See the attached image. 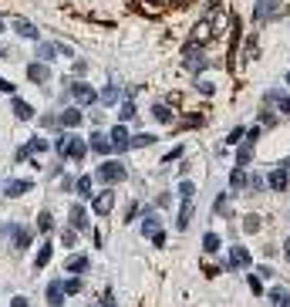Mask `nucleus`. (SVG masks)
<instances>
[{
	"label": "nucleus",
	"mask_w": 290,
	"mask_h": 307,
	"mask_svg": "<svg viewBox=\"0 0 290 307\" xmlns=\"http://www.w3.org/2000/svg\"><path fill=\"white\" fill-rule=\"evenodd\" d=\"M71 227L85 230L88 227V216H85V206H71Z\"/></svg>",
	"instance_id": "f3484780"
},
{
	"label": "nucleus",
	"mask_w": 290,
	"mask_h": 307,
	"mask_svg": "<svg viewBox=\"0 0 290 307\" xmlns=\"http://www.w3.org/2000/svg\"><path fill=\"white\" fill-rule=\"evenodd\" d=\"M74 189H78L81 196H91V179H88V176H81L78 182H74Z\"/></svg>",
	"instance_id": "a878e982"
},
{
	"label": "nucleus",
	"mask_w": 290,
	"mask_h": 307,
	"mask_svg": "<svg viewBox=\"0 0 290 307\" xmlns=\"http://www.w3.org/2000/svg\"><path fill=\"white\" fill-rule=\"evenodd\" d=\"M270 300H274L277 307H290V294L287 291H270Z\"/></svg>",
	"instance_id": "5701e85b"
},
{
	"label": "nucleus",
	"mask_w": 290,
	"mask_h": 307,
	"mask_svg": "<svg viewBox=\"0 0 290 307\" xmlns=\"http://www.w3.org/2000/svg\"><path fill=\"white\" fill-rule=\"evenodd\" d=\"M10 307H31V304H27V297H14V300H10Z\"/></svg>",
	"instance_id": "e433bc0d"
},
{
	"label": "nucleus",
	"mask_w": 290,
	"mask_h": 307,
	"mask_svg": "<svg viewBox=\"0 0 290 307\" xmlns=\"http://www.w3.org/2000/svg\"><path fill=\"white\" fill-rule=\"evenodd\" d=\"M206 34H210V24H199V27H196V40H206Z\"/></svg>",
	"instance_id": "72a5a7b5"
},
{
	"label": "nucleus",
	"mask_w": 290,
	"mask_h": 307,
	"mask_svg": "<svg viewBox=\"0 0 290 307\" xmlns=\"http://www.w3.org/2000/svg\"><path fill=\"white\" fill-rule=\"evenodd\" d=\"M37 54H40V61H48V57L57 54V44H48V40H44V44H37Z\"/></svg>",
	"instance_id": "4be33fe9"
},
{
	"label": "nucleus",
	"mask_w": 290,
	"mask_h": 307,
	"mask_svg": "<svg viewBox=\"0 0 290 307\" xmlns=\"http://www.w3.org/2000/svg\"><path fill=\"white\" fill-rule=\"evenodd\" d=\"M71 98L78 101V105H95L98 91L91 88V85H85V81H78V85H71Z\"/></svg>",
	"instance_id": "7ed1b4c3"
},
{
	"label": "nucleus",
	"mask_w": 290,
	"mask_h": 307,
	"mask_svg": "<svg viewBox=\"0 0 290 307\" xmlns=\"http://www.w3.org/2000/svg\"><path fill=\"white\" fill-rule=\"evenodd\" d=\"M0 27H4V17H0Z\"/></svg>",
	"instance_id": "a19ab883"
},
{
	"label": "nucleus",
	"mask_w": 290,
	"mask_h": 307,
	"mask_svg": "<svg viewBox=\"0 0 290 307\" xmlns=\"http://www.w3.org/2000/svg\"><path fill=\"white\" fill-rule=\"evenodd\" d=\"M10 233H14V247H31V230H24V227H10Z\"/></svg>",
	"instance_id": "ddd939ff"
},
{
	"label": "nucleus",
	"mask_w": 290,
	"mask_h": 307,
	"mask_svg": "<svg viewBox=\"0 0 290 307\" xmlns=\"http://www.w3.org/2000/svg\"><path fill=\"white\" fill-rule=\"evenodd\" d=\"M230 267H250V250L246 247H233L230 250Z\"/></svg>",
	"instance_id": "0eeeda50"
},
{
	"label": "nucleus",
	"mask_w": 290,
	"mask_h": 307,
	"mask_svg": "<svg viewBox=\"0 0 290 307\" xmlns=\"http://www.w3.org/2000/svg\"><path fill=\"white\" fill-rule=\"evenodd\" d=\"M95 176L101 179V182H121V179H125V166H121V162H101Z\"/></svg>",
	"instance_id": "f03ea898"
},
{
	"label": "nucleus",
	"mask_w": 290,
	"mask_h": 307,
	"mask_svg": "<svg viewBox=\"0 0 290 307\" xmlns=\"http://www.w3.org/2000/svg\"><path fill=\"white\" fill-rule=\"evenodd\" d=\"M277 10H280V0H260V4H257V21H263V17H274Z\"/></svg>",
	"instance_id": "6e6552de"
},
{
	"label": "nucleus",
	"mask_w": 290,
	"mask_h": 307,
	"mask_svg": "<svg viewBox=\"0 0 290 307\" xmlns=\"http://www.w3.org/2000/svg\"><path fill=\"white\" fill-rule=\"evenodd\" d=\"M68 270H71V274H85V270H88V257H81V253L71 257L68 260Z\"/></svg>",
	"instance_id": "a211bd4d"
},
{
	"label": "nucleus",
	"mask_w": 290,
	"mask_h": 307,
	"mask_svg": "<svg viewBox=\"0 0 290 307\" xmlns=\"http://www.w3.org/2000/svg\"><path fill=\"white\" fill-rule=\"evenodd\" d=\"M250 146H253V142H246V146H243L240 152H236V159H240V166H246V162H250Z\"/></svg>",
	"instance_id": "c756f323"
},
{
	"label": "nucleus",
	"mask_w": 290,
	"mask_h": 307,
	"mask_svg": "<svg viewBox=\"0 0 290 307\" xmlns=\"http://www.w3.org/2000/svg\"><path fill=\"white\" fill-rule=\"evenodd\" d=\"M61 291H65V294H81V280H78V277H71V280L61 283Z\"/></svg>",
	"instance_id": "393cba45"
},
{
	"label": "nucleus",
	"mask_w": 290,
	"mask_h": 307,
	"mask_svg": "<svg viewBox=\"0 0 290 307\" xmlns=\"http://www.w3.org/2000/svg\"><path fill=\"white\" fill-rule=\"evenodd\" d=\"M0 91H14V85H10L7 78H0Z\"/></svg>",
	"instance_id": "4c0bfd02"
},
{
	"label": "nucleus",
	"mask_w": 290,
	"mask_h": 307,
	"mask_svg": "<svg viewBox=\"0 0 290 307\" xmlns=\"http://www.w3.org/2000/svg\"><path fill=\"white\" fill-rule=\"evenodd\" d=\"M112 202H115V196L108 193V189H105V193H98L95 196V213H98V216H108V213H112Z\"/></svg>",
	"instance_id": "423d86ee"
},
{
	"label": "nucleus",
	"mask_w": 290,
	"mask_h": 307,
	"mask_svg": "<svg viewBox=\"0 0 290 307\" xmlns=\"http://www.w3.org/2000/svg\"><path fill=\"white\" fill-rule=\"evenodd\" d=\"M37 227H40V233H48V230L54 227V219H51V213H40V216H37Z\"/></svg>",
	"instance_id": "cd10ccee"
},
{
	"label": "nucleus",
	"mask_w": 290,
	"mask_h": 307,
	"mask_svg": "<svg viewBox=\"0 0 290 307\" xmlns=\"http://www.w3.org/2000/svg\"><path fill=\"white\" fill-rule=\"evenodd\" d=\"M132 115H135V105H132V101H125V105H121V118H132Z\"/></svg>",
	"instance_id": "473e14b6"
},
{
	"label": "nucleus",
	"mask_w": 290,
	"mask_h": 307,
	"mask_svg": "<svg viewBox=\"0 0 290 307\" xmlns=\"http://www.w3.org/2000/svg\"><path fill=\"white\" fill-rule=\"evenodd\" d=\"M280 112H283V115H290V98H283V101H280Z\"/></svg>",
	"instance_id": "58836bf2"
},
{
	"label": "nucleus",
	"mask_w": 290,
	"mask_h": 307,
	"mask_svg": "<svg viewBox=\"0 0 290 307\" xmlns=\"http://www.w3.org/2000/svg\"><path fill=\"white\" fill-rule=\"evenodd\" d=\"M91 307H105V304H91Z\"/></svg>",
	"instance_id": "ea45409f"
},
{
	"label": "nucleus",
	"mask_w": 290,
	"mask_h": 307,
	"mask_svg": "<svg viewBox=\"0 0 290 307\" xmlns=\"http://www.w3.org/2000/svg\"><path fill=\"white\" fill-rule=\"evenodd\" d=\"M14 115H17V118H31V115H34V108L27 105L24 98H14Z\"/></svg>",
	"instance_id": "6ab92c4d"
},
{
	"label": "nucleus",
	"mask_w": 290,
	"mask_h": 307,
	"mask_svg": "<svg viewBox=\"0 0 290 307\" xmlns=\"http://www.w3.org/2000/svg\"><path fill=\"white\" fill-rule=\"evenodd\" d=\"M57 121H61V125H68V129H74V125H81V112H78V108H65Z\"/></svg>",
	"instance_id": "2eb2a0df"
},
{
	"label": "nucleus",
	"mask_w": 290,
	"mask_h": 307,
	"mask_svg": "<svg viewBox=\"0 0 290 307\" xmlns=\"http://www.w3.org/2000/svg\"><path fill=\"white\" fill-rule=\"evenodd\" d=\"M31 186H34L31 179H14V182H7V186H4V193H7V196H24Z\"/></svg>",
	"instance_id": "1a4fd4ad"
},
{
	"label": "nucleus",
	"mask_w": 290,
	"mask_h": 307,
	"mask_svg": "<svg viewBox=\"0 0 290 307\" xmlns=\"http://www.w3.org/2000/svg\"><path fill=\"white\" fill-rule=\"evenodd\" d=\"M152 115H155V118H159V121H169V118H172V112H169V108H165V105H159V101H155Z\"/></svg>",
	"instance_id": "bb28decb"
},
{
	"label": "nucleus",
	"mask_w": 290,
	"mask_h": 307,
	"mask_svg": "<svg viewBox=\"0 0 290 307\" xmlns=\"http://www.w3.org/2000/svg\"><path fill=\"white\" fill-rule=\"evenodd\" d=\"M142 233L149 236V240L152 243H165V236H162V223H159V216H155V213H149V216H145V223H142Z\"/></svg>",
	"instance_id": "20e7f679"
},
{
	"label": "nucleus",
	"mask_w": 290,
	"mask_h": 307,
	"mask_svg": "<svg viewBox=\"0 0 290 307\" xmlns=\"http://www.w3.org/2000/svg\"><path fill=\"white\" fill-rule=\"evenodd\" d=\"M202 65H206V61H202V54H199L196 48H189V51H185V68H189V71H199Z\"/></svg>",
	"instance_id": "dca6fc26"
},
{
	"label": "nucleus",
	"mask_w": 290,
	"mask_h": 307,
	"mask_svg": "<svg viewBox=\"0 0 290 307\" xmlns=\"http://www.w3.org/2000/svg\"><path fill=\"white\" fill-rule=\"evenodd\" d=\"M189 219H193V206H189V202H182V213H179V230L189 227Z\"/></svg>",
	"instance_id": "b1692460"
},
{
	"label": "nucleus",
	"mask_w": 290,
	"mask_h": 307,
	"mask_svg": "<svg viewBox=\"0 0 290 307\" xmlns=\"http://www.w3.org/2000/svg\"><path fill=\"white\" fill-rule=\"evenodd\" d=\"M108 142H112L115 152H125V149H132V138H129V129H125V125H115L112 135H108Z\"/></svg>",
	"instance_id": "39448f33"
},
{
	"label": "nucleus",
	"mask_w": 290,
	"mask_h": 307,
	"mask_svg": "<svg viewBox=\"0 0 290 307\" xmlns=\"http://www.w3.org/2000/svg\"><path fill=\"white\" fill-rule=\"evenodd\" d=\"M230 182H233V189H240V186H243V182H246V176H243V172H240V169H236V172H233V176H230Z\"/></svg>",
	"instance_id": "7c9ffc66"
},
{
	"label": "nucleus",
	"mask_w": 290,
	"mask_h": 307,
	"mask_svg": "<svg viewBox=\"0 0 290 307\" xmlns=\"http://www.w3.org/2000/svg\"><path fill=\"white\" fill-rule=\"evenodd\" d=\"M48 260H51V243H44V247H40L37 250V260H34V267H48Z\"/></svg>",
	"instance_id": "412c9836"
},
{
	"label": "nucleus",
	"mask_w": 290,
	"mask_h": 307,
	"mask_svg": "<svg viewBox=\"0 0 290 307\" xmlns=\"http://www.w3.org/2000/svg\"><path fill=\"white\" fill-rule=\"evenodd\" d=\"M54 149H57L61 155L68 152V159H74V162H81V159H85V152H88V146H85L81 138H74V135H61V138L54 142Z\"/></svg>",
	"instance_id": "f257e3e1"
},
{
	"label": "nucleus",
	"mask_w": 290,
	"mask_h": 307,
	"mask_svg": "<svg viewBox=\"0 0 290 307\" xmlns=\"http://www.w3.org/2000/svg\"><path fill=\"white\" fill-rule=\"evenodd\" d=\"M270 186H274V189H287V169L270 172Z\"/></svg>",
	"instance_id": "aec40b11"
},
{
	"label": "nucleus",
	"mask_w": 290,
	"mask_h": 307,
	"mask_svg": "<svg viewBox=\"0 0 290 307\" xmlns=\"http://www.w3.org/2000/svg\"><path fill=\"white\" fill-rule=\"evenodd\" d=\"M202 247H206V250H219V236H216V233H206Z\"/></svg>",
	"instance_id": "c85d7f7f"
},
{
	"label": "nucleus",
	"mask_w": 290,
	"mask_h": 307,
	"mask_svg": "<svg viewBox=\"0 0 290 307\" xmlns=\"http://www.w3.org/2000/svg\"><path fill=\"white\" fill-rule=\"evenodd\" d=\"M287 81H290V74H287Z\"/></svg>",
	"instance_id": "79ce46f5"
},
{
	"label": "nucleus",
	"mask_w": 290,
	"mask_h": 307,
	"mask_svg": "<svg viewBox=\"0 0 290 307\" xmlns=\"http://www.w3.org/2000/svg\"><path fill=\"white\" fill-rule=\"evenodd\" d=\"M61 240H65V247H74V240H78V236H74V230H65V236H61Z\"/></svg>",
	"instance_id": "f704fd0d"
},
{
	"label": "nucleus",
	"mask_w": 290,
	"mask_h": 307,
	"mask_svg": "<svg viewBox=\"0 0 290 307\" xmlns=\"http://www.w3.org/2000/svg\"><path fill=\"white\" fill-rule=\"evenodd\" d=\"M14 31L20 34V37H31V40H37V27H34L31 21H14Z\"/></svg>",
	"instance_id": "4468645a"
},
{
	"label": "nucleus",
	"mask_w": 290,
	"mask_h": 307,
	"mask_svg": "<svg viewBox=\"0 0 290 307\" xmlns=\"http://www.w3.org/2000/svg\"><path fill=\"white\" fill-rule=\"evenodd\" d=\"M179 196L189 199V196H193V182H179Z\"/></svg>",
	"instance_id": "2f4dec72"
},
{
	"label": "nucleus",
	"mask_w": 290,
	"mask_h": 307,
	"mask_svg": "<svg viewBox=\"0 0 290 307\" xmlns=\"http://www.w3.org/2000/svg\"><path fill=\"white\" fill-rule=\"evenodd\" d=\"M91 149H95L98 155H108V152H112V142L105 138V132H95V135H91Z\"/></svg>",
	"instance_id": "f8f14e48"
},
{
	"label": "nucleus",
	"mask_w": 290,
	"mask_h": 307,
	"mask_svg": "<svg viewBox=\"0 0 290 307\" xmlns=\"http://www.w3.org/2000/svg\"><path fill=\"white\" fill-rule=\"evenodd\" d=\"M152 142V135H138V138H132V146H149Z\"/></svg>",
	"instance_id": "c9c22d12"
},
{
	"label": "nucleus",
	"mask_w": 290,
	"mask_h": 307,
	"mask_svg": "<svg viewBox=\"0 0 290 307\" xmlns=\"http://www.w3.org/2000/svg\"><path fill=\"white\" fill-rule=\"evenodd\" d=\"M48 65H37V61H34V65L31 68H27V78H31L34 81V85H44V81H48Z\"/></svg>",
	"instance_id": "9d476101"
},
{
	"label": "nucleus",
	"mask_w": 290,
	"mask_h": 307,
	"mask_svg": "<svg viewBox=\"0 0 290 307\" xmlns=\"http://www.w3.org/2000/svg\"><path fill=\"white\" fill-rule=\"evenodd\" d=\"M48 304H51V307H61V304H65V291H61V280L48 283Z\"/></svg>",
	"instance_id": "9b49d317"
}]
</instances>
